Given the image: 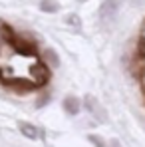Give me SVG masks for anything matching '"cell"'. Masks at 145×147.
<instances>
[{
    "label": "cell",
    "mask_w": 145,
    "mask_h": 147,
    "mask_svg": "<svg viewBox=\"0 0 145 147\" xmlns=\"http://www.w3.org/2000/svg\"><path fill=\"white\" fill-rule=\"evenodd\" d=\"M64 109H66L70 115H78L80 109H82V101L76 98V96H66V98H64Z\"/></svg>",
    "instance_id": "6da1fadb"
},
{
    "label": "cell",
    "mask_w": 145,
    "mask_h": 147,
    "mask_svg": "<svg viewBox=\"0 0 145 147\" xmlns=\"http://www.w3.org/2000/svg\"><path fill=\"white\" fill-rule=\"evenodd\" d=\"M117 10H119V0H105L99 8V14H101V18H107V16L117 14Z\"/></svg>",
    "instance_id": "7a4b0ae2"
},
{
    "label": "cell",
    "mask_w": 145,
    "mask_h": 147,
    "mask_svg": "<svg viewBox=\"0 0 145 147\" xmlns=\"http://www.w3.org/2000/svg\"><path fill=\"white\" fill-rule=\"evenodd\" d=\"M20 133L24 135V137H28L30 141H34V139H38L40 137V131L34 127V125H30V123H24V121H20Z\"/></svg>",
    "instance_id": "3957f363"
},
{
    "label": "cell",
    "mask_w": 145,
    "mask_h": 147,
    "mask_svg": "<svg viewBox=\"0 0 145 147\" xmlns=\"http://www.w3.org/2000/svg\"><path fill=\"white\" fill-rule=\"evenodd\" d=\"M40 10H44L46 14H56L60 10V4L56 0H42L40 2Z\"/></svg>",
    "instance_id": "277c9868"
},
{
    "label": "cell",
    "mask_w": 145,
    "mask_h": 147,
    "mask_svg": "<svg viewBox=\"0 0 145 147\" xmlns=\"http://www.w3.org/2000/svg\"><path fill=\"white\" fill-rule=\"evenodd\" d=\"M44 58H46V62H48L52 68H58V66H60V58H58L56 50L46 48V50H44Z\"/></svg>",
    "instance_id": "5b68a950"
},
{
    "label": "cell",
    "mask_w": 145,
    "mask_h": 147,
    "mask_svg": "<svg viewBox=\"0 0 145 147\" xmlns=\"http://www.w3.org/2000/svg\"><path fill=\"white\" fill-rule=\"evenodd\" d=\"M66 24L72 26L74 30H80V28H82V20L78 18V14H68V16H66Z\"/></svg>",
    "instance_id": "8992f818"
},
{
    "label": "cell",
    "mask_w": 145,
    "mask_h": 147,
    "mask_svg": "<svg viewBox=\"0 0 145 147\" xmlns=\"http://www.w3.org/2000/svg\"><path fill=\"white\" fill-rule=\"evenodd\" d=\"M90 113H92V115H96L99 121H105V119H107V117H105V109H103V107H101L97 101H96V105H94V109H92Z\"/></svg>",
    "instance_id": "52a82bcc"
},
{
    "label": "cell",
    "mask_w": 145,
    "mask_h": 147,
    "mask_svg": "<svg viewBox=\"0 0 145 147\" xmlns=\"http://www.w3.org/2000/svg\"><path fill=\"white\" fill-rule=\"evenodd\" d=\"M50 99H52V96H50V94H42V96L38 98V101H36V107H44V105H48Z\"/></svg>",
    "instance_id": "ba28073f"
},
{
    "label": "cell",
    "mask_w": 145,
    "mask_h": 147,
    "mask_svg": "<svg viewBox=\"0 0 145 147\" xmlns=\"http://www.w3.org/2000/svg\"><path fill=\"white\" fill-rule=\"evenodd\" d=\"M88 139H90V141H92L96 147H109V145H105V143H103V139H101L99 135H90Z\"/></svg>",
    "instance_id": "9c48e42d"
},
{
    "label": "cell",
    "mask_w": 145,
    "mask_h": 147,
    "mask_svg": "<svg viewBox=\"0 0 145 147\" xmlns=\"http://www.w3.org/2000/svg\"><path fill=\"white\" fill-rule=\"evenodd\" d=\"M139 56H145V38L139 40Z\"/></svg>",
    "instance_id": "30bf717a"
},
{
    "label": "cell",
    "mask_w": 145,
    "mask_h": 147,
    "mask_svg": "<svg viewBox=\"0 0 145 147\" xmlns=\"http://www.w3.org/2000/svg\"><path fill=\"white\" fill-rule=\"evenodd\" d=\"M109 147H121V143L117 139H111V141H109Z\"/></svg>",
    "instance_id": "8fae6325"
}]
</instances>
